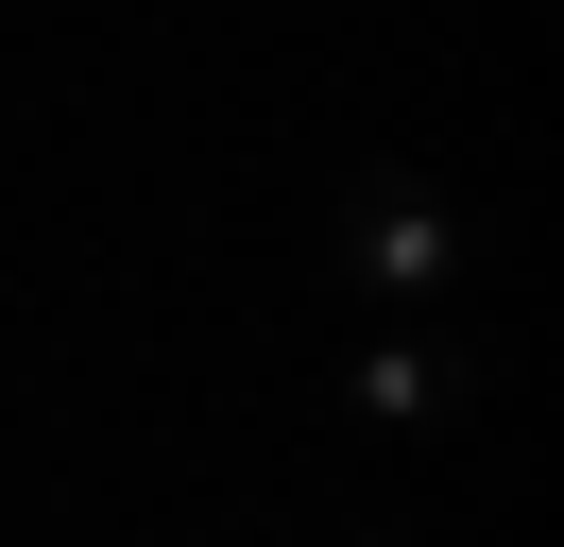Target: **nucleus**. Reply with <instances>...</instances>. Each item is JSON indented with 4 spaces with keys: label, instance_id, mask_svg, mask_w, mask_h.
Segmentation results:
<instances>
[{
    "label": "nucleus",
    "instance_id": "f03ea898",
    "mask_svg": "<svg viewBox=\"0 0 564 547\" xmlns=\"http://www.w3.org/2000/svg\"><path fill=\"white\" fill-rule=\"evenodd\" d=\"M479 410V342H377L359 360V428H445Z\"/></svg>",
    "mask_w": 564,
    "mask_h": 547
},
{
    "label": "nucleus",
    "instance_id": "f257e3e1",
    "mask_svg": "<svg viewBox=\"0 0 564 547\" xmlns=\"http://www.w3.org/2000/svg\"><path fill=\"white\" fill-rule=\"evenodd\" d=\"M325 257H343L359 291L427 308V291H462V205H427V189H343V223H325Z\"/></svg>",
    "mask_w": 564,
    "mask_h": 547
}]
</instances>
